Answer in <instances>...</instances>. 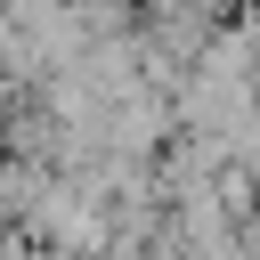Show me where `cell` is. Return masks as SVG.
<instances>
[{"instance_id": "obj_1", "label": "cell", "mask_w": 260, "mask_h": 260, "mask_svg": "<svg viewBox=\"0 0 260 260\" xmlns=\"http://www.w3.org/2000/svg\"><path fill=\"white\" fill-rule=\"evenodd\" d=\"M252 8H260V0H252Z\"/></svg>"}]
</instances>
